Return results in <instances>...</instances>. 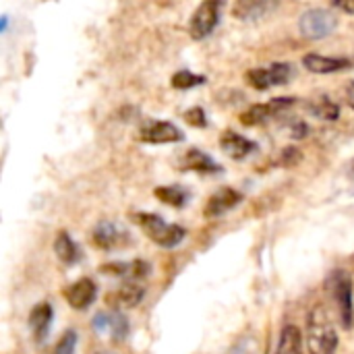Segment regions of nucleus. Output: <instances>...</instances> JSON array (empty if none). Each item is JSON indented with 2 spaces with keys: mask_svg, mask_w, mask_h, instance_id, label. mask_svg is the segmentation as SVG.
<instances>
[{
  "mask_svg": "<svg viewBox=\"0 0 354 354\" xmlns=\"http://www.w3.org/2000/svg\"><path fill=\"white\" fill-rule=\"evenodd\" d=\"M220 147H222L224 153H228L230 158L243 160V158H247L257 145H255L253 141H249L247 137L234 133V131H226V133H222V137H220Z\"/></svg>",
  "mask_w": 354,
  "mask_h": 354,
  "instance_id": "14",
  "label": "nucleus"
},
{
  "mask_svg": "<svg viewBox=\"0 0 354 354\" xmlns=\"http://www.w3.org/2000/svg\"><path fill=\"white\" fill-rule=\"evenodd\" d=\"M330 295L338 307V315L344 328H351L354 322V301H353V278L344 270H336L330 280Z\"/></svg>",
  "mask_w": 354,
  "mask_h": 354,
  "instance_id": "3",
  "label": "nucleus"
},
{
  "mask_svg": "<svg viewBox=\"0 0 354 354\" xmlns=\"http://www.w3.org/2000/svg\"><path fill=\"white\" fill-rule=\"evenodd\" d=\"M141 299H143V288L133 282L124 284L116 295V303L122 307H137L141 303Z\"/></svg>",
  "mask_w": 354,
  "mask_h": 354,
  "instance_id": "23",
  "label": "nucleus"
},
{
  "mask_svg": "<svg viewBox=\"0 0 354 354\" xmlns=\"http://www.w3.org/2000/svg\"><path fill=\"white\" fill-rule=\"evenodd\" d=\"M95 297H97V288H95L93 280H89V278H81L64 290L66 303L77 311L87 309L95 301Z\"/></svg>",
  "mask_w": 354,
  "mask_h": 354,
  "instance_id": "11",
  "label": "nucleus"
},
{
  "mask_svg": "<svg viewBox=\"0 0 354 354\" xmlns=\"http://www.w3.org/2000/svg\"><path fill=\"white\" fill-rule=\"evenodd\" d=\"M156 197L160 201L172 205V207H183L189 201V191L183 189V187H176V185H172V187H160V189H156Z\"/></svg>",
  "mask_w": 354,
  "mask_h": 354,
  "instance_id": "20",
  "label": "nucleus"
},
{
  "mask_svg": "<svg viewBox=\"0 0 354 354\" xmlns=\"http://www.w3.org/2000/svg\"><path fill=\"white\" fill-rule=\"evenodd\" d=\"M346 102L354 110V81H348V85H346Z\"/></svg>",
  "mask_w": 354,
  "mask_h": 354,
  "instance_id": "28",
  "label": "nucleus"
},
{
  "mask_svg": "<svg viewBox=\"0 0 354 354\" xmlns=\"http://www.w3.org/2000/svg\"><path fill=\"white\" fill-rule=\"evenodd\" d=\"M54 253H56V257L62 261V263H66V266H75L79 259H81V253H79V247H77V243L71 239V234H66V232H60L58 236H56V241H54Z\"/></svg>",
  "mask_w": 354,
  "mask_h": 354,
  "instance_id": "17",
  "label": "nucleus"
},
{
  "mask_svg": "<svg viewBox=\"0 0 354 354\" xmlns=\"http://www.w3.org/2000/svg\"><path fill=\"white\" fill-rule=\"evenodd\" d=\"M290 77H292V71H290V64L286 62H276L268 68H253L247 73V81L259 91L270 89L274 85H284L290 81Z\"/></svg>",
  "mask_w": 354,
  "mask_h": 354,
  "instance_id": "8",
  "label": "nucleus"
},
{
  "mask_svg": "<svg viewBox=\"0 0 354 354\" xmlns=\"http://www.w3.org/2000/svg\"><path fill=\"white\" fill-rule=\"evenodd\" d=\"M295 104V97H276L270 104H257L253 108H249L247 112L241 114V122L247 127H257L268 122L272 116H278L280 112H284L286 108H290Z\"/></svg>",
  "mask_w": 354,
  "mask_h": 354,
  "instance_id": "9",
  "label": "nucleus"
},
{
  "mask_svg": "<svg viewBox=\"0 0 354 354\" xmlns=\"http://www.w3.org/2000/svg\"><path fill=\"white\" fill-rule=\"evenodd\" d=\"M205 83V77L201 75H195L191 71H178L174 77H172V87L176 89H191V87H197V85H203Z\"/></svg>",
  "mask_w": 354,
  "mask_h": 354,
  "instance_id": "24",
  "label": "nucleus"
},
{
  "mask_svg": "<svg viewBox=\"0 0 354 354\" xmlns=\"http://www.w3.org/2000/svg\"><path fill=\"white\" fill-rule=\"evenodd\" d=\"M75 348H77V334L73 330H68L60 340L58 344L54 346L52 354H75Z\"/></svg>",
  "mask_w": 354,
  "mask_h": 354,
  "instance_id": "25",
  "label": "nucleus"
},
{
  "mask_svg": "<svg viewBox=\"0 0 354 354\" xmlns=\"http://www.w3.org/2000/svg\"><path fill=\"white\" fill-rule=\"evenodd\" d=\"M52 319H54V309L50 303H39L33 307L31 315H29V324H31V330L37 338V342H44L48 332H50V326H52Z\"/></svg>",
  "mask_w": 354,
  "mask_h": 354,
  "instance_id": "15",
  "label": "nucleus"
},
{
  "mask_svg": "<svg viewBox=\"0 0 354 354\" xmlns=\"http://www.w3.org/2000/svg\"><path fill=\"white\" fill-rule=\"evenodd\" d=\"M93 245L104 251H116L131 245V234L118 222H100L93 230Z\"/></svg>",
  "mask_w": 354,
  "mask_h": 354,
  "instance_id": "6",
  "label": "nucleus"
},
{
  "mask_svg": "<svg viewBox=\"0 0 354 354\" xmlns=\"http://www.w3.org/2000/svg\"><path fill=\"white\" fill-rule=\"evenodd\" d=\"M243 201V195L234 189H220L216 195H212V199L205 205V216L207 218H218L224 216L226 212L234 209L239 203Z\"/></svg>",
  "mask_w": 354,
  "mask_h": 354,
  "instance_id": "12",
  "label": "nucleus"
},
{
  "mask_svg": "<svg viewBox=\"0 0 354 354\" xmlns=\"http://www.w3.org/2000/svg\"><path fill=\"white\" fill-rule=\"evenodd\" d=\"M303 66L311 73L330 75V73L351 68V60L348 58H330V56H322V54H307L303 58Z\"/></svg>",
  "mask_w": 354,
  "mask_h": 354,
  "instance_id": "13",
  "label": "nucleus"
},
{
  "mask_svg": "<svg viewBox=\"0 0 354 354\" xmlns=\"http://www.w3.org/2000/svg\"><path fill=\"white\" fill-rule=\"evenodd\" d=\"M180 168L193 170V172H199V174H212V172H220L222 170L207 153H203L201 149H195V147L185 153Z\"/></svg>",
  "mask_w": 354,
  "mask_h": 354,
  "instance_id": "16",
  "label": "nucleus"
},
{
  "mask_svg": "<svg viewBox=\"0 0 354 354\" xmlns=\"http://www.w3.org/2000/svg\"><path fill=\"white\" fill-rule=\"evenodd\" d=\"M307 348L311 354H334L338 348V332L322 307H317L309 313Z\"/></svg>",
  "mask_w": 354,
  "mask_h": 354,
  "instance_id": "1",
  "label": "nucleus"
},
{
  "mask_svg": "<svg viewBox=\"0 0 354 354\" xmlns=\"http://www.w3.org/2000/svg\"><path fill=\"white\" fill-rule=\"evenodd\" d=\"M141 141L145 143H176L183 139V133L172 124L164 120H151L139 131Z\"/></svg>",
  "mask_w": 354,
  "mask_h": 354,
  "instance_id": "10",
  "label": "nucleus"
},
{
  "mask_svg": "<svg viewBox=\"0 0 354 354\" xmlns=\"http://www.w3.org/2000/svg\"><path fill=\"white\" fill-rule=\"evenodd\" d=\"M133 218L156 245L166 247V249L178 247L183 243L185 234H187L185 228H180L176 224H170V222H166L164 218H160L156 214H135Z\"/></svg>",
  "mask_w": 354,
  "mask_h": 354,
  "instance_id": "2",
  "label": "nucleus"
},
{
  "mask_svg": "<svg viewBox=\"0 0 354 354\" xmlns=\"http://www.w3.org/2000/svg\"><path fill=\"white\" fill-rule=\"evenodd\" d=\"M104 270H106V272H112V276H124V278H131V280L143 278V276L149 272L147 263H143V261H133V263H114V266H106Z\"/></svg>",
  "mask_w": 354,
  "mask_h": 354,
  "instance_id": "21",
  "label": "nucleus"
},
{
  "mask_svg": "<svg viewBox=\"0 0 354 354\" xmlns=\"http://www.w3.org/2000/svg\"><path fill=\"white\" fill-rule=\"evenodd\" d=\"M93 330L114 342H122L129 336V319L120 311H102L93 317Z\"/></svg>",
  "mask_w": 354,
  "mask_h": 354,
  "instance_id": "7",
  "label": "nucleus"
},
{
  "mask_svg": "<svg viewBox=\"0 0 354 354\" xmlns=\"http://www.w3.org/2000/svg\"><path fill=\"white\" fill-rule=\"evenodd\" d=\"M276 354H303V338H301L299 328L286 326L282 330Z\"/></svg>",
  "mask_w": 354,
  "mask_h": 354,
  "instance_id": "18",
  "label": "nucleus"
},
{
  "mask_svg": "<svg viewBox=\"0 0 354 354\" xmlns=\"http://www.w3.org/2000/svg\"><path fill=\"white\" fill-rule=\"evenodd\" d=\"M185 120H187L191 127H205V124H207L205 112H203V108H199V106L187 110V112H185Z\"/></svg>",
  "mask_w": 354,
  "mask_h": 354,
  "instance_id": "26",
  "label": "nucleus"
},
{
  "mask_svg": "<svg viewBox=\"0 0 354 354\" xmlns=\"http://www.w3.org/2000/svg\"><path fill=\"white\" fill-rule=\"evenodd\" d=\"M266 8H268V0H236L232 15L241 21H247V19L261 17L266 12Z\"/></svg>",
  "mask_w": 354,
  "mask_h": 354,
  "instance_id": "19",
  "label": "nucleus"
},
{
  "mask_svg": "<svg viewBox=\"0 0 354 354\" xmlns=\"http://www.w3.org/2000/svg\"><path fill=\"white\" fill-rule=\"evenodd\" d=\"M336 8H340L342 12L354 15V0H332Z\"/></svg>",
  "mask_w": 354,
  "mask_h": 354,
  "instance_id": "27",
  "label": "nucleus"
},
{
  "mask_svg": "<svg viewBox=\"0 0 354 354\" xmlns=\"http://www.w3.org/2000/svg\"><path fill=\"white\" fill-rule=\"evenodd\" d=\"M309 110L317 116V118H322V120H338V116H340V108H338V104H334L330 97H317L315 102H311L309 104Z\"/></svg>",
  "mask_w": 354,
  "mask_h": 354,
  "instance_id": "22",
  "label": "nucleus"
},
{
  "mask_svg": "<svg viewBox=\"0 0 354 354\" xmlns=\"http://www.w3.org/2000/svg\"><path fill=\"white\" fill-rule=\"evenodd\" d=\"M222 6H224L222 0H203L199 4V8L193 12L191 25H189V31H191L193 39H203L214 31V27L220 21Z\"/></svg>",
  "mask_w": 354,
  "mask_h": 354,
  "instance_id": "5",
  "label": "nucleus"
},
{
  "mask_svg": "<svg viewBox=\"0 0 354 354\" xmlns=\"http://www.w3.org/2000/svg\"><path fill=\"white\" fill-rule=\"evenodd\" d=\"M338 27V17L326 8H311L301 17V33L307 39H324Z\"/></svg>",
  "mask_w": 354,
  "mask_h": 354,
  "instance_id": "4",
  "label": "nucleus"
}]
</instances>
